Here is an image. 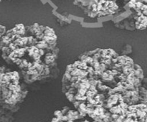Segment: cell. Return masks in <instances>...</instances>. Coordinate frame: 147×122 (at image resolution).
I'll list each match as a JSON object with an SVG mask.
<instances>
[{
	"label": "cell",
	"mask_w": 147,
	"mask_h": 122,
	"mask_svg": "<svg viewBox=\"0 0 147 122\" xmlns=\"http://www.w3.org/2000/svg\"><path fill=\"white\" fill-rule=\"evenodd\" d=\"M141 84L143 86V87L147 90V78H144L142 80Z\"/></svg>",
	"instance_id": "1"
},
{
	"label": "cell",
	"mask_w": 147,
	"mask_h": 122,
	"mask_svg": "<svg viewBox=\"0 0 147 122\" xmlns=\"http://www.w3.org/2000/svg\"><path fill=\"white\" fill-rule=\"evenodd\" d=\"M1 35H2V38L3 37V35H4V26H1Z\"/></svg>",
	"instance_id": "2"
}]
</instances>
